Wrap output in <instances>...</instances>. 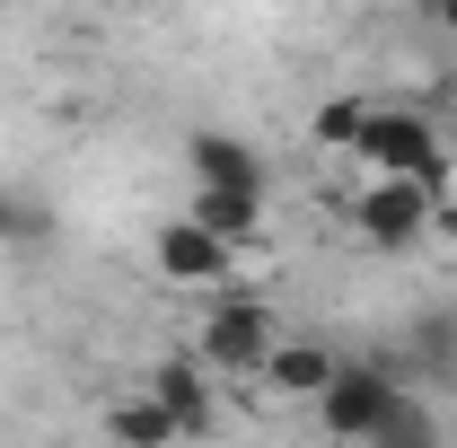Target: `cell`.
Returning a JSON list of instances; mask_svg holds the SVG:
<instances>
[{
    "mask_svg": "<svg viewBox=\"0 0 457 448\" xmlns=\"http://www.w3.org/2000/svg\"><path fill=\"white\" fill-rule=\"evenodd\" d=\"M431 228H440V237H457V203H431Z\"/></svg>",
    "mask_w": 457,
    "mask_h": 448,
    "instance_id": "cell-15",
    "label": "cell"
},
{
    "mask_svg": "<svg viewBox=\"0 0 457 448\" xmlns=\"http://www.w3.org/2000/svg\"><path fill=\"white\" fill-rule=\"evenodd\" d=\"M413 361L457 378V317H413Z\"/></svg>",
    "mask_w": 457,
    "mask_h": 448,
    "instance_id": "cell-13",
    "label": "cell"
},
{
    "mask_svg": "<svg viewBox=\"0 0 457 448\" xmlns=\"http://www.w3.org/2000/svg\"><path fill=\"white\" fill-rule=\"evenodd\" d=\"M396 404H404V387H396L387 361H335V378H326V395H317V413H326L335 440H370Z\"/></svg>",
    "mask_w": 457,
    "mask_h": 448,
    "instance_id": "cell-2",
    "label": "cell"
},
{
    "mask_svg": "<svg viewBox=\"0 0 457 448\" xmlns=\"http://www.w3.org/2000/svg\"><path fill=\"white\" fill-rule=\"evenodd\" d=\"M422 228H431V194H422L413 176H370V194H361V237L396 255V246H413Z\"/></svg>",
    "mask_w": 457,
    "mask_h": 448,
    "instance_id": "cell-4",
    "label": "cell"
},
{
    "mask_svg": "<svg viewBox=\"0 0 457 448\" xmlns=\"http://www.w3.org/2000/svg\"><path fill=\"white\" fill-rule=\"evenodd\" d=\"M45 237H54V212L36 194H9L0 185V246H45Z\"/></svg>",
    "mask_w": 457,
    "mask_h": 448,
    "instance_id": "cell-12",
    "label": "cell"
},
{
    "mask_svg": "<svg viewBox=\"0 0 457 448\" xmlns=\"http://www.w3.org/2000/svg\"><path fill=\"white\" fill-rule=\"evenodd\" d=\"M352 150L370 159V176H413L431 203H449V150H440L431 114H413V106H370V114H361V132H352Z\"/></svg>",
    "mask_w": 457,
    "mask_h": 448,
    "instance_id": "cell-1",
    "label": "cell"
},
{
    "mask_svg": "<svg viewBox=\"0 0 457 448\" xmlns=\"http://www.w3.org/2000/svg\"><path fill=\"white\" fill-rule=\"evenodd\" d=\"M264 378L282 395H308V404H317L326 378H335V352H326V343H273V352H264Z\"/></svg>",
    "mask_w": 457,
    "mask_h": 448,
    "instance_id": "cell-9",
    "label": "cell"
},
{
    "mask_svg": "<svg viewBox=\"0 0 457 448\" xmlns=\"http://www.w3.org/2000/svg\"><path fill=\"white\" fill-rule=\"evenodd\" d=\"M106 440L114 448H168V440H185V431H176V413L159 395H114L106 404Z\"/></svg>",
    "mask_w": 457,
    "mask_h": 448,
    "instance_id": "cell-8",
    "label": "cell"
},
{
    "mask_svg": "<svg viewBox=\"0 0 457 448\" xmlns=\"http://www.w3.org/2000/svg\"><path fill=\"white\" fill-rule=\"evenodd\" d=\"M422 9H431V0H422Z\"/></svg>",
    "mask_w": 457,
    "mask_h": 448,
    "instance_id": "cell-17",
    "label": "cell"
},
{
    "mask_svg": "<svg viewBox=\"0 0 457 448\" xmlns=\"http://www.w3.org/2000/svg\"><path fill=\"white\" fill-rule=\"evenodd\" d=\"M228 255H237V246L212 237L203 220H168V228H159V273L185 281V290H220V281H228Z\"/></svg>",
    "mask_w": 457,
    "mask_h": 448,
    "instance_id": "cell-5",
    "label": "cell"
},
{
    "mask_svg": "<svg viewBox=\"0 0 457 448\" xmlns=\"http://www.w3.org/2000/svg\"><path fill=\"white\" fill-rule=\"evenodd\" d=\"M264 352H273V317L255 308V299H212V317H203V335H194V361L203 369H264Z\"/></svg>",
    "mask_w": 457,
    "mask_h": 448,
    "instance_id": "cell-3",
    "label": "cell"
},
{
    "mask_svg": "<svg viewBox=\"0 0 457 448\" xmlns=\"http://www.w3.org/2000/svg\"><path fill=\"white\" fill-rule=\"evenodd\" d=\"M255 212H264V203H246V194H212V185H194V212H185V220H203L212 237L246 246V237H255Z\"/></svg>",
    "mask_w": 457,
    "mask_h": 448,
    "instance_id": "cell-10",
    "label": "cell"
},
{
    "mask_svg": "<svg viewBox=\"0 0 457 448\" xmlns=\"http://www.w3.org/2000/svg\"><path fill=\"white\" fill-rule=\"evenodd\" d=\"M361 97H335V106H317V141H335V150H352V132H361Z\"/></svg>",
    "mask_w": 457,
    "mask_h": 448,
    "instance_id": "cell-14",
    "label": "cell"
},
{
    "mask_svg": "<svg viewBox=\"0 0 457 448\" xmlns=\"http://www.w3.org/2000/svg\"><path fill=\"white\" fill-rule=\"evenodd\" d=\"M431 18H440V27H449V36H457V0H431Z\"/></svg>",
    "mask_w": 457,
    "mask_h": 448,
    "instance_id": "cell-16",
    "label": "cell"
},
{
    "mask_svg": "<svg viewBox=\"0 0 457 448\" xmlns=\"http://www.w3.org/2000/svg\"><path fill=\"white\" fill-rule=\"evenodd\" d=\"M150 395L176 413V431H212V378H203V361H159Z\"/></svg>",
    "mask_w": 457,
    "mask_h": 448,
    "instance_id": "cell-7",
    "label": "cell"
},
{
    "mask_svg": "<svg viewBox=\"0 0 457 448\" xmlns=\"http://www.w3.org/2000/svg\"><path fill=\"white\" fill-rule=\"evenodd\" d=\"M370 448H449V440H440V413H431V404H413V395H404L396 413H387V422H378V431H370Z\"/></svg>",
    "mask_w": 457,
    "mask_h": 448,
    "instance_id": "cell-11",
    "label": "cell"
},
{
    "mask_svg": "<svg viewBox=\"0 0 457 448\" xmlns=\"http://www.w3.org/2000/svg\"><path fill=\"white\" fill-rule=\"evenodd\" d=\"M185 159H194V185L264 203V159H255V141H237V132H194V141H185Z\"/></svg>",
    "mask_w": 457,
    "mask_h": 448,
    "instance_id": "cell-6",
    "label": "cell"
}]
</instances>
